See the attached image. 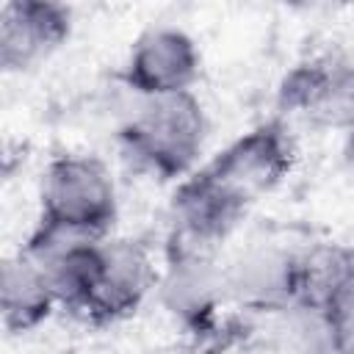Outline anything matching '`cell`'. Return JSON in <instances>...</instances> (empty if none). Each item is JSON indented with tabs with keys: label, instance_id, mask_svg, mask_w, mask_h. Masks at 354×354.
Segmentation results:
<instances>
[{
	"label": "cell",
	"instance_id": "8992f818",
	"mask_svg": "<svg viewBox=\"0 0 354 354\" xmlns=\"http://www.w3.org/2000/svg\"><path fill=\"white\" fill-rule=\"evenodd\" d=\"M160 274L141 241L113 238L102 241V266L94 290L77 315L88 326H108L130 318L152 288H158Z\"/></svg>",
	"mask_w": 354,
	"mask_h": 354
},
{
	"label": "cell",
	"instance_id": "8fae6325",
	"mask_svg": "<svg viewBox=\"0 0 354 354\" xmlns=\"http://www.w3.org/2000/svg\"><path fill=\"white\" fill-rule=\"evenodd\" d=\"M55 307V296L41 268L17 252L3 260L0 268V315L11 335L33 332Z\"/></svg>",
	"mask_w": 354,
	"mask_h": 354
},
{
	"label": "cell",
	"instance_id": "52a82bcc",
	"mask_svg": "<svg viewBox=\"0 0 354 354\" xmlns=\"http://www.w3.org/2000/svg\"><path fill=\"white\" fill-rule=\"evenodd\" d=\"M119 77L138 100L191 91L199 77L196 41L180 28H149L136 39Z\"/></svg>",
	"mask_w": 354,
	"mask_h": 354
},
{
	"label": "cell",
	"instance_id": "4fadbf2b",
	"mask_svg": "<svg viewBox=\"0 0 354 354\" xmlns=\"http://www.w3.org/2000/svg\"><path fill=\"white\" fill-rule=\"evenodd\" d=\"M346 160H348V169L354 174V130L348 133V147H346Z\"/></svg>",
	"mask_w": 354,
	"mask_h": 354
},
{
	"label": "cell",
	"instance_id": "5bb4252c",
	"mask_svg": "<svg viewBox=\"0 0 354 354\" xmlns=\"http://www.w3.org/2000/svg\"><path fill=\"white\" fill-rule=\"evenodd\" d=\"M351 130H354V127H351ZM351 130H348V133H351Z\"/></svg>",
	"mask_w": 354,
	"mask_h": 354
},
{
	"label": "cell",
	"instance_id": "6da1fadb",
	"mask_svg": "<svg viewBox=\"0 0 354 354\" xmlns=\"http://www.w3.org/2000/svg\"><path fill=\"white\" fill-rule=\"evenodd\" d=\"M293 160L296 144L279 116L241 133L202 169L177 183L171 232L216 249L246 210L288 177Z\"/></svg>",
	"mask_w": 354,
	"mask_h": 354
},
{
	"label": "cell",
	"instance_id": "5b68a950",
	"mask_svg": "<svg viewBox=\"0 0 354 354\" xmlns=\"http://www.w3.org/2000/svg\"><path fill=\"white\" fill-rule=\"evenodd\" d=\"M279 113L315 127H354V66L340 55H315L296 64L277 91Z\"/></svg>",
	"mask_w": 354,
	"mask_h": 354
},
{
	"label": "cell",
	"instance_id": "9c48e42d",
	"mask_svg": "<svg viewBox=\"0 0 354 354\" xmlns=\"http://www.w3.org/2000/svg\"><path fill=\"white\" fill-rule=\"evenodd\" d=\"M299 249L254 246L227 271V293L254 310L293 307V263Z\"/></svg>",
	"mask_w": 354,
	"mask_h": 354
},
{
	"label": "cell",
	"instance_id": "30bf717a",
	"mask_svg": "<svg viewBox=\"0 0 354 354\" xmlns=\"http://www.w3.org/2000/svg\"><path fill=\"white\" fill-rule=\"evenodd\" d=\"M351 277L354 249L343 243H313L299 249L293 263V307L318 321Z\"/></svg>",
	"mask_w": 354,
	"mask_h": 354
},
{
	"label": "cell",
	"instance_id": "7a4b0ae2",
	"mask_svg": "<svg viewBox=\"0 0 354 354\" xmlns=\"http://www.w3.org/2000/svg\"><path fill=\"white\" fill-rule=\"evenodd\" d=\"M207 136V116L194 91L147 97L119 127L116 144L127 169L152 180L191 174Z\"/></svg>",
	"mask_w": 354,
	"mask_h": 354
},
{
	"label": "cell",
	"instance_id": "7c38bea8",
	"mask_svg": "<svg viewBox=\"0 0 354 354\" xmlns=\"http://www.w3.org/2000/svg\"><path fill=\"white\" fill-rule=\"evenodd\" d=\"M332 343H348L354 340V277L337 290V296L329 301L324 315L315 321Z\"/></svg>",
	"mask_w": 354,
	"mask_h": 354
},
{
	"label": "cell",
	"instance_id": "277c9868",
	"mask_svg": "<svg viewBox=\"0 0 354 354\" xmlns=\"http://www.w3.org/2000/svg\"><path fill=\"white\" fill-rule=\"evenodd\" d=\"M163 307L188 332L205 335L213 326L221 296L227 293V271L216 263V249L169 232L166 268L158 279Z\"/></svg>",
	"mask_w": 354,
	"mask_h": 354
},
{
	"label": "cell",
	"instance_id": "ba28073f",
	"mask_svg": "<svg viewBox=\"0 0 354 354\" xmlns=\"http://www.w3.org/2000/svg\"><path fill=\"white\" fill-rule=\"evenodd\" d=\"M72 33V14L53 0H11L0 11V66L25 72L50 58Z\"/></svg>",
	"mask_w": 354,
	"mask_h": 354
},
{
	"label": "cell",
	"instance_id": "3957f363",
	"mask_svg": "<svg viewBox=\"0 0 354 354\" xmlns=\"http://www.w3.org/2000/svg\"><path fill=\"white\" fill-rule=\"evenodd\" d=\"M116 221V185L94 155H55L39 188L36 227L105 241Z\"/></svg>",
	"mask_w": 354,
	"mask_h": 354
}]
</instances>
